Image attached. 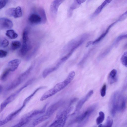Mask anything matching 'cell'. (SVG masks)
I'll list each match as a JSON object with an SVG mask.
<instances>
[{"label":"cell","mask_w":127,"mask_h":127,"mask_svg":"<svg viewBox=\"0 0 127 127\" xmlns=\"http://www.w3.org/2000/svg\"><path fill=\"white\" fill-rule=\"evenodd\" d=\"M89 35L85 33L80 37L70 41L64 47L63 52L64 53L68 52L65 56L61 59L64 62L67 60L72 55L74 52L85 42L89 37Z\"/></svg>","instance_id":"6da1fadb"},{"label":"cell","mask_w":127,"mask_h":127,"mask_svg":"<svg viewBox=\"0 0 127 127\" xmlns=\"http://www.w3.org/2000/svg\"><path fill=\"white\" fill-rule=\"evenodd\" d=\"M98 105V104L95 103L90 106L72 121L70 124L78 123V127L82 126L87 123L90 116L95 109Z\"/></svg>","instance_id":"7a4b0ae2"},{"label":"cell","mask_w":127,"mask_h":127,"mask_svg":"<svg viewBox=\"0 0 127 127\" xmlns=\"http://www.w3.org/2000/svg\"><path fill=\"white\" fill-rule=\"evenodd\" d=\"M73 109V107H69L65 109L58 112L56 115L55 120L49 127H64L66 123L68 115Z\"/></svg>","instance_id":"3957f363"},{"label":"cell","mask_w":127,"mask_h":127,"mask_svg":"<svg viewBox=\"0 0 127 127\" xmlns=\"http://www.w3.org/2000/svg\"><path fill=\"white\" fill-rule=\"evenodd\" d=\"M29 29L26 27L24 29L22 33L23 43L20 53L22 56H25L31 49L29 38Z\"/></svg>","instance_id":"277c9868"},{"label":"cell","mask_w":127,"mask_h":127,"mask_svg":"<svg viewBox=\"0 0 127 127\" xmlns=\"http://www.w3.org/2000/svg\"><path fill=\"white\" fill-rule=\"evenodd\" d=\"M120 94L118 92L114 93L111 96L109 102V108L112 116L114 117L117 111V101Z\"/></svg>","instance_id":"5b68a950"},{"label":"cell","mask_w":127,"mask_h":127,"mask_svg":"<svg viewBox=\"0 0 127 127\" xmlns=\"http://www.w3.org/2000/svg\"><path fill=\"white\" fill-rule=\"evenodd\" d=\"M118 20L113 23L110 24L107 28L105 32L102 34L96 39L93 41H89L87 43L86 47H88L91 45H94L98 43L102 40L108 33L110 29L114 26L116 23L118 22Z\"/></svg>","instance_id":"8992f818"},{"label":"cell","mask_w":127,"mask_h":127,"mask_svg":"<svg viewBox=\"0 0 127 127\" xmlns=\"http://www.w3.org/2000/svg\"><path fill=\"white\" fill-rule=\"evenodd\" d=\"M93 93V91L90 90L85 96L78 101L76 107L75 111L73 113L72 115H74L80 110L83 105L91 96Z\"/></svg>","instance_id":"52a82bcc"},{"label":"cell","mask_w":127,"mask_h":127,"mask_svg":"<svg viewBox=\"0 0 127 127\" xmlns=\"http://www.w3.org/2000/svg\"><path fill=\"white\" fill-rule=\"evenodd\" d=\"M13 23L11 20L5 17L0 19V29L1 30H9L11 28Z\"/></svg>","instance_id":"ba28073f"},{"label":"cell","mask_w":127,"mask_h":127,"mask_svg":"<svg viewBox=\"0 0 127 127\" xmlns=\"http://www.w3.org/2000/svg\"><path fill=\"white\" fill-rule=\"evenodd\" d=\"M23 104L19 109L12 112L8 115L4 120L0 121V126L3 125L11 120L17 115L23 109L25 106Z\"/></svg>","instance_id":"9c48e42d"},{"label":"cell","mask_w":127,"mask_h":127,"mask_svg":"<svg viewBox=\"0 0 127 127\" xmlns=\"http://www.w3.org/2000/svg\"><path fill=\"white\" fill-rule=\"evenodd\" d=\"M64 101L60 100L51 105L48 108L45 113L50 116L64 104Z\"/></svg>","instance_id":"30bf717a"},{"label":"cell","mask_w":127,"mask_h":127,"mask_svg":"<svg viewBox=\"0 0 127 127\" xmlns=\"http://www.w3.org/2000/svg\"><path fill=\"white\" fill-rule=\"evenodd\" d=\"M65 0H54L52 2L50 8V12L53 16L56 15L60 5Z\"/></svg>","instance_id":"8fae6325"},{"label":"cell","mask_w":127,"mask_h":127,"mask_svg":"<svg viewBox=\"0 0 127 127\" xmlns=\"http://www.w3.org/2000/svg\"><path fill=\"white\" fill-rule=\"evenodd\" d=\"M47 104H46L43 108L41 110H36L31 111L24 115L22 118L30 119L31 118L34 117L37 115L44 113Z\"/></svg>","instance_id":"7c38bea8"},{"label":"cell","mask_w":127,"mask_h":127,"mask_svg":"<svg viewBox=\"0 0 127 127\" xmlns=\"http://www.w3.org/2000/svg\"><path fill=\"white\" fill-rule=\"evenodd\" d=\"M28 19L30 23L33 25L42 24L41 18L38 14H32L29 16Z\"/></svg>","instance_id":"4fadbf2b"},{"label":"cell","mask_w":127,"mask_h":127,"mask_svg":"<svg viewBox=\"0 0 127 127\" xmlns=\"http://www.w3.org/2000/svg\"><path fill=\"white\" fill-rule=\"evenodd\" d=\"M126 107V102L125 97L120 94L117 101V111L122 112L125 109Z\"/></svg>","instance_id":"5bb4252c"},{"label":"cell","mask_w":127,"mask_h":127,"mask_svg":"<svg viewBox=\"0 0 127 127\" xmlns=\"http://www.w3.org/2000/svg\"><path fill=\"white\" fill-rule=\"evenodd\" d=\"M18 94L16 92L7 97L0 104V112H1L9 103L15 99Z\"/></svg>","instance_id":"9a60e30c"},{"label":"cell","mask_w":127,"mask_h":127,"mask_svg":"<svg viewBox=\"0 0 127 127\" xmlns=\"http://www.w3.org/2000/svg\"><path fill=\"white\" fill-rule=\"evenodd\" d=\"M34 65H32L24 72L21 74L16 79L21 84L28 77L33 68Z\"/></svg>","instance_id":"2e32d148"},{"label":"cell","mask_w":127,"mask_h":127,"mask_svg":"<svg viewBox=\"0 0 127 127\" xmlns=\"http://www.w3.org/2000/svg\"><path fill=\"white\" fill-rule=\"evenodd\" d=\"M21 62V60L19 59L12 60L8 63V68L11 72L14 71L17 69Z\"/></svg>","instance_id":"e0dca14e"},{"label":"cell","mask_w":127,"mask_h":127,"mask_svg":"<svg viewBox=\"0 0 127 127\" xmlns=\"http://www.w3.org/2000/svg\"><path fill=\"white\" fill-rule=\"evenodd\" d=\"M117 71L115 69L111 70L109 73L108 77L109 83L112 84L117 82Z\"/></svg>","instance_id":"ac0fdd59"},{"label":"cell","mask_w":127,"mask_h":127,"mask_svg":"<svg viewBox=\"0 0 127 127\" xmlns=\"http://www.w3.org/2000/svg\"><path fill=\"white\" fill-rule=\"evenodd\" d=\"M112 0H105L94 12L92 16V17H94L98 15L101 12L103 8L110 3Z\"/></svg>","instance_id":"d6986e66"},{"label":"cell","mask_w":127,"mask_h":127,"mask_svg":"<svg viewBox=\"0 0 127 127\" xmlns=\"http://www.w3.org/2000/svg\"><path fill=\"white\" fill-rule=\"evenodd\" d=\"M51 116L45 113L35 119L33 122V126H36L49 119Z\"/></svg>","instance_id":"ffe728a7"},{"label":"cell","mask_w":127,"mask_h":127,"mask_svg":"<svg viewBox=\"0 0 127 127\" xmlns=\"http://www.w3.org/2000/svg\"><path fill=\"white\" fill-rule=\"evenodd\" d=\"M59 67V66L56 65L55 66L45 69L42 73L43 77L45 78L50 74L56 70Z\"/></svg>","instance_id":"44dd1931"},{"label":"cell","mask_w":127,"mask_h":127,"mask_svg":"<svg viewBox=\"0 0 127 127\" xmlns=\"http://www.w3.org/2000/svg\"><path fill=\"white\" fill-rule=\"evenodd\" d=\"M5 35L11 39L16 38L18 36V34L13 30L10 29L6 31Z\"/></svg>","instance_id":"7402d4cb"},{"label":"cell","mask_w":127,"mask_h":127,"mask_svg":"<svg viewBox=\"0 0 127 127\" xmlns=\"http://www.w3.org/2000/svg\"><path fill=\"white\" fill-rule=\"evenodd\" d=\"M86 0H74L72 4L70 6V9L73 10L78 7L82 3L86 1Z\"/></svg>","instance_id":"603a6c76"},{"label":"cell","mask_w":127,"mask_h":127,"mask_svg":"<svg viewBox=\"0 0 127 127\" xmlns=\"http://www.w3.org/2000/svg\"><path fill=\"white\" fill-rule=\"evenodd\" d=\"M38 12L41 18L42 24L45 23L47 21V18L44 10L42 8H39L38 9Z\"/></svg>","instance_id":"cb8c5ba5"},{"label":"cell","mask_w":127,"mask_h":127,"mask_svg":"<svg viewBox=\"0 0 127 127\" xmlns=\"http://www.w3.org/2000/svg\"><path fill=\"white\" fill-rule=\"evenodd\" d=\"M21 46V43L19 41H14L11 43L10 46L11 49L12 50L14 51L19 48Z\"/></svg>","instance_id":"d4e9b609"},{"label":"cell","mask_w":127,"mask_h":127,"mask_svg":"<svg viewBox=\"0 0 127 127\" xmlns=\"http://www.w3.org/2000/svg\"><path fill=\"white\" fill-rule=\"evenodd\" d=\"M99 114V116L96 120V122L97 125L101 124L103 122L105 118V114L103 112L100 111Z\"/></svg>","instance_id":"484cf974"},{"label":"cell","mask_w":127,"mask_h":127,"mask_svg":"<svg viewBox=\"0 0 127 127\" xmlns=\"http://www.w3.org/2000/svg\"><path fill=\"white\" fill-rule=\"evenodd\" d=\"M44 87H41L36 89L33 93L27 97L24 101L23 104L26 105L28 102L32 98L34 95L39 90L44 88Z\"/></svg>","instance_id":"4316f807"},{"label":"cell","mask_w":127,"mask_h":127,"mask_svg":"<svg viewBox=\"0 0 127 127\" xmlns=\"http://www.w3.org/2000/svg\"><path fill=\"white\" fill-rule=\"evenodd\" d=\"M92 50V49L90 50L85 55L81 60L79 63L78 64L79 65L82 66L84 64L89 56Z\"/></svg>","instance_id":"83f0119b"},{"label":"cell","mask_w":127,"mask_h":127,"mask_svg":"<svg viewBox=\"0 0 127 127\" xmlns=\"http://www.w3.org/2000/svg\"><path fill=\"white\" fill-rule=\"evenodd\" d=\"M120 60L122 64L127 67V51L123 54L121 57Z\"/></svg>","instance_id":"f1b7e54d"},{"label":"cell","mask_w":127,"mask_h":127,"mask_svg":"<svg viewBox=\"0 0 127 127\" xmlns=\"http://www.w3.org/2000/svg\"><path fill=\"white\" fill-rule=\"evenodd\" d=\"M10 72L11 71L9 68L6 69L2 73L0 77V80L2 81H5Z\"/></svg>","instance_id":"f546056e"},{"label":"cell","mask_w":127,"mask_h":127,"mask_svg":"<svg viewBox=\"0 0 127 127\" xmlns=\"http://www.w3.org/2000/svg\"><path fill=\"white\" fill-rule=\"evenodd\" d=\"M30 119L22 118L20 122L13 127H21L28 123Z\"/></svg>","instance_id":"4dcf8cb0"},{"label":"cell","mask_w":127,"mask_h":127,"mask_svg":"<svg viewBox=\"0 0 127 127\" xmlns=\"http://www.w3.org/2000/svg\"><path fill=\"white\" fill-rule=\"evenodd\" d=\"M22 12L21 8L19 6H17L15 8L14 17L15 18L20 17L22 16Z\"/></svg>","instance_id":"1f68e13d"},{"label":"cell","mask_w":127,"mask_h":127,"mask_svg":"<svg viewBox=\"0 0 127 127\" xmlns=\"http://www.w3.org/2000/svg\"><path fill=\"white\" fill-rule=\"evenodd\" d=\"M15 8H10L6 10L5 12V14L9 16L12 17L14 16Z\"/></svg>","instance_id":"d6a6232c"},{"label":"cell","mask_w":127,"mask_h":127,"mask_svg":"<svg viewBox=\"0 0 127 127\" xmlns=\"http://www.w3.org/2000/svg\"><path fill=\"white\" fill-rule=\"evenodd\" d=\"M9 44V42L6 39L4 38L0 39V47L3 48H5L7 47Z\"/></svg>","instance_id":"836d02e7"},{"label":"cell","mask_w":127,"mask_h":127,"mask_svg":"<svg viewBox=\"0 0 127 127\" xmlns=\"http://www.w3.org/2000/svg\"><path fill=\"white\" fill-rule=\"evenodd\" d=\"M113 119L110 116H108L107 117L106 124L104 125L105 127H112L113 124Z\"/></svg>","instance_id":"e575fe53"},{"label":"cell","mask_w":127,"mask_h":127,"mask_svg":"<svg viewBox=\"0 0 127 127\" xmlns=\"http://www.w3.org/2000/svg\"><path fill=\"white\" fill-rule=\"evenodd\" d=\"M106 85L104 84L102 87L100 91L101 95L102 97L105 96L106 95Z\"/></svg>","instance_id":"d590c367"},{"label":"cell","mask_w":127,"mask_h":127,"mask_svg":"<svg viewBox=\"0 0 127 127\" xmlns=\"http://www.w3.org/2000/svg\"><path fill=\"white\" fill-rule=\"evenodd\" d=\"M127 18V10L120 16L118 20V21H122Z\"/></svg>","instance_id":"8d00e7d4"},{"label":"cell","mask_w":127,"mask_h":127,"mask_svg":"<svg viewBox=\"0 0 127 127\" xmlns=\"http://www.w3.org/2000/svg\"><path fill=\"white\" fill-rule=\"evenodd\" d=\"M9 0H0V9L4 7L8 2Z\"/></svg>","instance_id":"74e56055"},{"label":"cell","mask_w":127,"mask_h":127,"mask_svg":"<svg viewBox=\"0 0 127 127\" xmlns=\"http://www.w3.org/2000/svg\"><path fill=\"white\" fill-rule=\"evenodd\" d=\"M8 53L7 51L3 50H0V57L1 58H2L5 57L7 55Z\"/></svg>","instance_id":"f35d334b"},{"label":"cell","mask_w":127,"mask_h":127,"mask_svg":"<svg viewBox=\"0 0 127 127\" xmlns=\"http://www.w3.org/2000/svg\"><path fill=\"white\" fill-rule=\"evenodd\" d=\"M77 99H78L77 98H75L73 99L70 101L69 105L70 106V105H72L73 103L77 101Z\"/></svg>","instance_id":"ab89813d"},{"label":"cell","mask_w":127,"mask_h":127,"mask_svg":"<svg viewBox=\"0 0 127 127\" xmlns=\"http://www.w3.org/2000/svg\"><path fill=\"white\" fill-rule=\"evenodd\" d=\"M127 88V79L126 81V82L125 83L124 85V86L123 89L125 90Z\"/></svg>","instance_id":"60d3db41"},{"label":"cell","mask_w":127,"mask_h":127,"mask_svg":"<svg viewBox=\"0 0 127 127\" xmlns=\"http://www.w3.org/2000/svg\"><path fill=\"white\" fill-rule=\"evenodd\" d=\"M3 89V87L1 85H0V93H1V92L2 91V90Z\"/></svg>","instance_id":"b9f144b4"},{"label":"cell","mask_w":127,"mask_h":127,"mask_svg":"<svg viewBox=\"0 0 127 127\" xmlns=\"http://www.w3.org/2000/svg\"></svg>","instance_id":"7bdbcfd3"}]
</instances>
